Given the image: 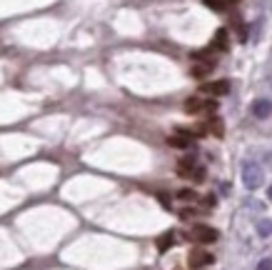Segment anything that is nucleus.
Returning a JSON list of instances; mask_svg holds the SVG:
<instances>
[{
  "instance_id": "obj_1",
  "label": "nucleus",
  "mask_w": 272,
  "mask_h": 270,
  "mask_svg": "<svg viewBox=\"0 0 272 270\" xmlns=\"http://www.w3.org/2000/svg\"><path fill=\"white\" fill-rule=\"evenodd\" d=\"M242 183H245L250 190H257V188L262 185V170H260L257 163H247V165L242 168Z\"/></svg>"
},
{
  "instance_id": "obj_2",
  "label": "nucleus",
  "mask_w": 272,
  "mask_h": 270,
  "mask_svg": "<svg viewBox=\"0 0 272 270\" xmlns=\"http://www.w3.org/2000/svg\"><path fill=\"white\" fill-rule=\"evenodd\" d=\"M185 110H188L190 115H198V113H203V110H217V103H215V100H203V98L193 95V98L185 100Z\"/></svg>"
},
{
  "instance_id": "obj_3",
  "label": "nucleus",
  "mask_w": 272,
  "mask_h": 270,
  "mask_svg": "<svg viewBox=\"0 0 272 270\" xmlns=\"http://www.w3.org/2000/svg\"><path fill=\"white\" fill-rule=\"evenodd\" d=\"M193 238H195L198 243L207 245V243H215V240H217V230L210 228V225H195V228H193Z\"/></svg>"
},
{
  "instance_id": "obj_4",
  "label": "nucleus",
  "mask_w": 272,
  "mask_h": 270,
  "mask_svg": "<svg viewBox=\"0 0 272 270\" xmlns=\"http://www.w3.org/2000/svg\"><path fill=\"white\" fill-rule=\"evenodd\" d=\"M210 263H212V255L205 253V250H190V255H188V265L193 270H203Z\"/></svg>"
},
{
  "instance_id": "obj_5",
  "label": "nucleus",
  "mask_w": 272,
  "mask_h": 270,
  "mask_svg": "<svg viewBox=\"0 0 272 270\" xmlns=\"http://www.w3.org/2000/svg\"><path fill=\"white\" fill-rule=\"evenodd\" d=\"M200 93H210V95H227L230 93V80H212L205 83L200 88Z\"/></svg>"
},
{
  "instance_id": "obj_6",
  "label": "nucleus",
  "mask_w": 272,
  "mask_h": 270,
  "mask_svg": "<svg viewBox=\"0 0 272 270\" xmlns=\"http://www.w3.org/2000/svg\"><path fill=\"white\" fill-rule=\"evenodd\" d=\"M270 113H272V103H270V100L260 98V100H255V103H252V115H255L257 120L270 118Z\"/></svg>"
},
{
  "instance_id": "obj_7",
  "label": "nucleus",
  "mask_w": 272,
  "mask_h": 270,
  "mask_svg": "<svg viewBox=\"0 0 272 270\" xmlns=\"http://www.w3.org/2000/svg\"><path fill=\"white\" fill-rule=\"evenodd\" d=\"M205 130L212 133L215 138H225V123H222L220 118H210V123L205 125Z\"/></svg>"
},
{
  "instance_id": "obj_8",
  "label": "nucleus",
  "mask_w": 272,
  "mask_h": 270,
  "mask_svg": "<svg viewBox=\"0 0 272 270\" xmlns=\"http://www.w3.org/2000/svg\"><path fill=\"white\" fill-rule=\"evenodd\" d=\"M215 48H217V50H227V48H230V40H227V30H225V28H220V30L215 33Z\"/></svg>"
},
{
  "instance_id": "obj_9",
  "label": "nucleus",
  "mask_w": 272,
  "mask_h": 270,
  "mask_svg": "<svg viewBox=\"0 0 272 270\" xmlns=\"http://www.w3.org/2000/svg\"><path fill=\"white\" fill-rule=\"evenodd\" d=\"M167 145H172V148H180V150H185V148H190V140L185 138V135H170L167 138Z\"/></svg>"
},
{
  "instance_id": "obj_10",
  "label": "nucleus",
  "mask_w": 272,
  "mask_h": 270,
  "mask_svg": "<svg viewBox=\"0 0 272 270\" xmlns=\"http://www.w3.org/2000/svg\"><path fill=\"white\" fill-rule=\"evenodd\" d=\"M172 243H175L172 233H165L162 238H157V250H160V253H165L167 248H172Z\"/></svg>"
},
{
  "instance_id": "obj_11",
  "label": "nucleus",
  "mask_w": 272,
  "mask_h": 270,
  "mask_svg": "<svg viewBox=\"0 0 272 270\" xmlns=\"http://www.w3.org/2000/svg\"><path fill=\"white\" fill-rule=\"evenodd\" d=\"M177 200L193 202V200H198V193H195L193 188H183V190H177Z\"/></svg>"
},
{
  "instance_id": "obj_12",
  "label": "nucleus",
  "mask_w": 272,
  "mask_h": 270,
  "mask_svg": "<svg viewBox=\"0 0 272 270\" xmlns=\"http://www.w3.org/2000/svg\"><path fill=\"white\" fill-rule=\"evenodd\" d=\"M257 233H260L262 238L272 235V220H260V223H257Z\"/></svg>"
},
{
  "instance_id": "obj_13",
  "label": "nucleus",
  "mask_w": 272,
  "mask_h": 270,
  "mask_svg": "<svg viewBox=\"0 0 272 270\" xmlns=\"http://www.w3.org/2000/svg\"><path fill=\"white\" fill-rule=\"evenodd\" d=\"M203 3L207 5V8H212L215 13H222V10H225V5H227L225 0H203Z\"/></svg>"
},
{
  "instance_id": "obj_14",
  "label": "nucleus",
  "mask_w": 272,
  "mask_h": 270,
  "mask_svg": "<svg viewBox=\"0 0 272 270\" xmlns=\"http://www.w3.org/2000/svg\"><path fill=\"white\" fill-rule=\"evenodd\" d=\"M210 63H203V65H195L193 68V78H205V75H207V73H210Z\"/></svg>"
},
{
  "instance_id": "obj_15",
  "label": "nucleus",
  "mask_w": 272,
  "mask_h": 270,
  "mask_svg": "<svg viewBox=\"0 0 272 270\" xmlns=\"http://www.w3.org/2000/svg\"><path fill=\"white\" fill-rule=\"evenodd\" d=\"M195 215H198V210H195V208H183V210H180V218H183V220L195 218Z\"/></svg>"
},
{
  "instance_id": "obj_16",
  "label": "nucleus",
  "mask_w": 272,
  "mask_h": 270,
  "mask_svg": "<svg viewBox=\"0 0 272 270\" xmlns=\"http://www.w3.org/2000/svg\"><path fill=\"white\" fill-rule=\"evenodd\" d=\"M257 270H272V260H262V263L257 265Z\"/></svg>"
},
{
  "instance_id": "obj_17",
  "label": "nucleus",
  "mask_w": 272,
  "mask_h": 270,
  "mask_svg": "<svg viewBox=\"0 0 272 270\" xmlns=\"http://www.w3.org/2000/svg\"><path fill=\"white\" fill-rule=\"evenodd\" d=\"M157 200L162 202L165 208H170V198H167V195H162V193H160V195H157Z\"/></svg>"
},
{
  "instance_id": "obj_18",
  "label": "nucleus",
  "mask_w": 272,
  "mask_h": 270,
  "mask_svg": "<svg viewBox=\"0 0 272 270\" xmlns=\"http://www.w3.org/2000/svg\"><path fill=\"white\" fill-rule=\"evenodd\" d=\"M215 195H207V198H205V205H210V208H212V205H215Z\"/></svg>"
},
{
  "instance_id": "obj_19",
  "label": "nucleus",
  "mask_w": 272,
  "mask_h": 270,
  "mask_svg": "<svg viewBox=\"0 0 272 270\" xmlns=\"http://www.w3.org/2000/svg\"><path fill=\"white\" fill-rule=\"evenodd\" d=\"M267 198H270V200H272V185H270V190H267Z\"/></svg>"
},
{
  "instance_id": "obj_20",
  "label": "nucleus",
  "mask_w": 272,
  "mask_h": 270,
  "mask_svg": "<svg viewBox=\"0 0 272 270\" xmlns=\"http://www.w3.org/2000/svg\"><path fill=\"white\" fill-rule=\"evenodd\" d=\"M225 3H232V5H235V3H240V0H225Z\"/></svg>"
}]
</instances>
